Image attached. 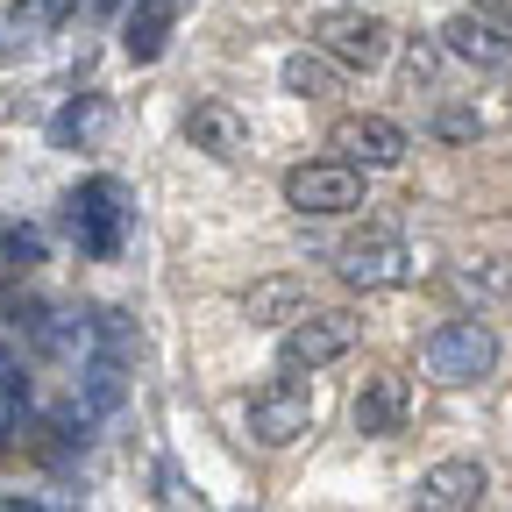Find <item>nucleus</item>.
<instances>
[{
  "label": "nucleus",
  "mask_w": 512,
  "mask_h": 512,
  "mask_svg": "<svg viewBox=\"0 0 512 512\" xmlns=\"http://www.w3.org/2000/svg\"><path fill=\"white\" fill-rule=\"evenodd\" d=\"M356 349V320L349 313H292V328L278 335V370L285 377H306V370H320V363H335V356H349Z\"/></svg>",
  "instance_id": "obj_4"
},
{
  "label": "nucleus",
  "mask_w": 512,
  "mask_h": 512,
  "mask_svg": "<svg viewBox=\"0 0 512 512\" xmlns=\"http://www.w3.org/2000/svg\"><path fill=\"white\" fill-rule=\"evenodd\" d=\"M491 491V470L456 456V463H434L420 484H413V512H477Z\"/></svg>",
  "instance_id": "obj_10"
},
{
  "label": "nucleus",
  "mask_w": 512,
  "mask_h": 512,
  "mask_svg": "<svg viewBox=\"0 0 512 512\" xmlns=\"http://www.w3.org/2000/svg\"><path fill=\"white\" fill-rule=\"evenodd\" d=\"M8 434H15V399L0 392V448H8Z\"/></svg>",
  "instance_id": "obj_18"
},
{
  "label": "nucleus",
  "mask_w": 512,
  "mask_h": 512,
  "mask_svg": "<svg viewBox=\"0 0 512 512\" xmlns=\"http://www.w3.org/2000/svg\"><path fill=\"white\" fill-rule=\"evenodd\" d=\"M342 72L349 64L342 57H328V50H292L285 57V93H299V100H328V93H342Z\"/></svg>",
  "instance_id": "obj_12"
},
{
  "label": "nucleus",
  "mask_w": 512,
  "mask_h": 512,
  "mask_svg": "<svg viewBox=\"0 0 512 512\" xmlns=\"http://www.w3.org/2000/svg\"><path fill=\"white\" fill-rule=\"evenodd\" d=\"M328 150L363 164V171H392V164H406V128L384 121V114H342L328 128Z\"/></svg>",
  "instance_id": "obj_8"
},
{
  "label": "nucleus",
  "mask_w": 512,
  "mask_h": 512,
  "mask_svg": "<svg viewBox=\"0 0 512 512\" xmlns=\"http://www.w3.org/2000/svg\"><path fill=\"white\" fill-rule=\"evenodd\" d=\"M441 50L456 57V64H470V72H484V79H512V36L477 8V15H456L441 29Z\"/></svg>",
  "instance_id": "obj_9"
},
{
  "label": "nucleus",
  "mask_w": 512,
  "mask_h": 512,
  "mask_svg": "<svg viewBox=\"0 0 512 512\" xmlns=\"http://www.w3.org/2000/svg\"><path fill=\"white\" fill-rule=\"evenodd\" d=\"M185 143L228 164V157H242V121H235L228 107H192V114H185Z\"/></svg>",
  "instance_id": "obj_13"
},
{
  "label": "nucleus",
  "mask_w": 512,
  "mask_h": 512,
  "mask_svg": "<svg viewBox=\"0 0 512 512\" xmlns=\"http://www.w3.org/2000/svg\"><path fill=\"white\" fill-rule=\"evenodd\" d=\"M306 427H313V399H306L299 377H271L264 392L249 399V441L256 448H292Z\"/></svg>",
  "instance_id": "obj_7"
},
{
  "label": "nucleus",
  "mask_w": 512,
  "mask_h": 512,
  "mask_svg": "<svg viewBox=\"0 0 512 512\" xmlns=\"http://www.w3.org/2000/svg\"><path fill=\"white\" fill-rule=\"evenodd\" d=\"M36 264H43V235L36 228H0V292L22 285Z\"/></svg>",
  "instance_id": "obj_15"
},
{
  "label": "nucleus",
  "mask_w": 512,
  "mask_h": 512,
  "mask_svg": "<svg viewBox=\"0 0 512 512\" xmlns=\"http://www.w3.org/2000/svg\"><path fill=\"white\" fill-rule=\"evenodd\" d=\"M285 200L299 214H356L363 207V164L349 157H313L285 171Z\"/></svg>",
  "instance_id": "obj_3"
},
{
  "label": "nucleus",
  "mask_w": 512,
  "mask_h": 512,
  "mask_svg": "<svg viewBox=\"0 0 512 512\" xmlns=\"http://www.w3.org/2000/svg\"><path fill=\"white\" fill-rule=\"evenodd\" d=\"M64 8H72V0H15V15H8V29L29 43L36 29H57L64 22Z\"/></svg>",
  "instance_id": "obj_17"
},
{
  "label": "nucleus",
  "mask_w": 512,
  "mask_h": 512,
  "mask_svg": "<svg viewBox=\"0 0 512 512\" xmlns=\"http://www.w3.org/2000/svg\"><path fill=\"white\" fill-rule=\"evenodd\" d=\"M313 43L328 50V57H342L349 72H377L384 57H392V29H384L370 8H328V15H313Z\"/></svg>",
  "instance_id": "obj_5"
},
{
  "label": "nucleus",
  "mask_w": 512,
  "mask_h": 512,
  "mask_svg": "<svg viewBox=\"0 0 512 512\" xmlns=\"http://www.w3.org/2000/svg\"><path fill=\"white\" fill-rule=\"evenodd\" d=\"M342 278H349L356 292H392V285H406V278H413L406 235H399V228H370V235L342 242Z\"/></svg>",
  "instance_id": "obj_6"
},
{
  "label": "nucleus",
  "mask_w": 512,
  "mask_h": 512,
  "mask_svg": "<svg viewBox=\"0 0 512 512\" xmlns=\"http://www.w3.org/2000/svg\"><path fill=\"white\" fill-rule=\"evenodd\" d=\"M406 406H413V392H406V377H363V392H356V406H349V420H356V434H399V420H406Z\"/></svg>",
  "instance_id": "obj_11"
},
{
  "label": "nucleus",
  "mask_w": 512,
  "mask_h": 512,
  "mask_svg": "<svg viewBox=\"0 0 512 512\" xmlns=\"http://www.w3.org/2000/svg\"><path fill=\"white\" fill-rule=\"evenodd\" d=\"M498 370V335L484 320H448V328L427 335V377L434 384H477Z\"/></svg>",
  "instance_id": "obj_2"
},
{
  "label": "nucleus",
  "mask_w": 512,
  "mask_h": 512,
  "mask_svg": "<svg viewBox=\"0 0 512 512\" xmlns=\"http://www.w3.org/2000/svg\"><path fill=\"white\" fill-rule=\"evenodd\" d=\"M128 221H136V192H128L121 178H79L72 192H64V228H72V242L86 256H121L128 242Z\"/></svg>",
  "instance_id": "obj_1"
},
{
  "label": "nucleus",
  "mask_w": 512,
  "mask_h": 512,
  "mask_svg": "<svg viewBox=\"0 0 512 512\" xmlns=\"http://www.w3.org/2000/svg\"><path fill=\"white\" fill-rule=\"evenodd\" d=\"M171 22H178V0H143V8L128 15V36H121V50L136 57V64H150V57L171 43Z\"/></svg>",
  "instance_id": "obj_14"
},
{
  "label": "nucleus",
  "mask_w": 512,
  "mask_h": 512,
  "mask_svg": "<svg viewBox=\"0 0 512 512\" xmlns=\"http://www.w3.org/2000/svg\"><path fill=\"white\" fill-rule=\"evenodd\" d=\"M93 128H100V100H72V107L50 121V143H57V150H72L79 136H93Z\"/></svg>",
  "instance_id": "obj_16"
},
{
  "label": "nucleus",
  "mask_w": 512,
  "mask_h": 512,
  "mask_svg": "<svg viewBox=\"0 0 512 512\" xmlns=\"http://www.w3.org/2000/svg\"><path fill=\"white\" fill-rule=\"evenodd\" d=\"M356 8H370V0H356Z\"/></svg>",
  "instance_id": "obj_19"
}]
</instances>
